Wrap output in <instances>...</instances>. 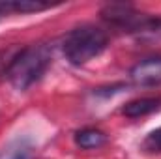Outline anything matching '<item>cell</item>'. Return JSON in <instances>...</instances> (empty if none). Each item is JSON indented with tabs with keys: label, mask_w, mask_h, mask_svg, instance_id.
<instances>
[{
	"label": "cell",
	"mask_w": 161,
	"mask_h": 159,
	"mask_svg": "<svg viewBox=\"0 0 161 159\" xmlns=\"http://www.w3.org/2000/svg\"><path fill=\"white\" fill-rule=\"evenodd\" d=\"M142 150L150 154H161V127L146 135V139L142 140Z\"/></svg>",
	"instance_id": "9c48e42d"
},
{
	"label": "cell",
	"mask_w": 161,
	"mask_h": 159,
	"mask_svg": "<svg viewBox=\"0 0 161 159\" xmlns=\"http://www.w3.org/2000/svg\"><path fill=\"white\" fill-rule=\"evenodd\" d=\"M105 142H107V135L94 127H86L75 133V144L82 150H94V148L103 146Z\"/></svg>",
	"instance_id": "8992f818"
},
{
	"label": "cell",
	"mask_w": 161,
	"mask_h": 159,
	"mask_svg": "<svg viewBox=\"0 0 161 159\" xmlns=\"http://www.w3.org/2000/svg\"><path fill=\"white\" fill-rule=\"evenodd\" d=\"M101 17L113 26L124 28L127 32H161V19L141 13L131 4H107L101 9Z\"/></svg>",
	"instance_id": "3957f363"
},
{
	"label": "cell",
	"mask_w": 161,
	"mask_h": 159,
	"mask_svg": "<svg viewBox=\"0 0 161 159\" xmlns=\"http://www.w3.org/2000/svg\"><path fill=\"white\" fill-rule=\"evenodd\" d=\"M107 43L109 38L101 28L94 25H80L69 30L62 40V52L73 66H82L99 56L107 49Z\"/></svg>",
	"instance_id": "7a4b0ae2"
},
{
	"label": "cell",
	"mask_w": 161,
	"mask_h": 159,
	"mask_svg": "<svg viewBox=\"0 0 161 159\" xmlns=\"http://www.w3.org/2000/svg\"><path fill=\"white\" fill-rule=\"evenodd\" d=\"M159 109H161V97H141V99H133V101L125 103L122 112L127 118H141V116H148V114H152Z\"/></svg>",
	"instance_id": "5b68a950"
},
{
	"label": "cell",
	"mask_w": 161,
	"mask_h": 159,
	"mask_svg": "<svg viewBox=\"0 0 161 159\" xmlns=\"http://www.w3.org/2000/svg\"><path fill=\"white\" fill-rule=\"evenodd\" d=\"M129 77L133 80V84L144 86V88L161 84V56L146 58V60L139 62L129 71Z\"/></svg>",
	"instance_id": "277c9868"
},
{
	"label": "cell",
	"mask_w": 161,
	"mask_h": 159,
	"mask_svg": "<svg viewBox=\"0 0 161 159\" xmlns=\"http://www.w3.org/2000/svg\"><path fill=\"white\" fill-rule=\"evenodd\" d=\"M0 13H2V9H0Z\"/></svg>",
	"instance_id": "30bf717a"
},
{
	"label": "cell",
	"mask_w": 161,
	"mask_h": 159,
	"mask_svg": "<svg viewBox=\"0 0 161 159\" xmlns=\"http://www.w3.org/2000/svg\"><path fill=\"white\" fill-rule=\"evenodd\" d=\"M51 8V4L45 2H34V0H11V2H0V9L4 11H21V13H30V11H41Z\"/></svg>",
	"instance_id": "ba28073f"
},
{
	"label": "cell",
	"mask_w": 161,
	"mask_h": 159,
	"mask_svg": "<svg viewBox=\"0 0 161 159\" xmlns=\"http://www.w3.org/2000/svg\"><path fill=\"white\" fill-rule=\"evenodd\" d=\"M34 148L26 139H15L0 150V159H32Z\"/></svg>",
	"instance_id": "52a82bcc"
},
{
	"label": "cell",
	"mask_w": 161,
	"mask_h": 159,
	"mask_svg": "<svg viewBox=\"0 0 161 159\" xmlns=\"http://www.w3.org/2000/svg\"><path fill=\"white\" fill-rule=\"evenodd\" d=\"M51 49L43 43L30 45L21 49L8 64L4 77L9 80V84L17 90L30 88L36 80L41 79V75L47 71L51 64Z\"/></svg>",
	"instance_id": "6da1fadb"
}]
</instances>
